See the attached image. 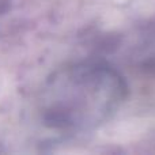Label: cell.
<instances>
[{
  "label": "cell",
  "mask_w": 155,
  "mask_h": 155,
  "mask_svg": "<svg viewBox=\"0 0 155 155\" xmlns=\"http://www.w3.org/2000/svg\"><path fill=\"white\" fill-rule=\"evenodd\" d=\"M127 93L125 80L113 67L99 61L74 63L46 83L42 123L60 134H87L116 114Z\"/></svg>",
  "instance_id": "obj_1"
},
{
  "label": "cell",
  "mask_w": 155,
  "mask_h": 155,
  "mask_svg": "<svg viewBox=\"0 0 155 155\" xmlns=\"http://www.w3.org/2000/svg\"><path fill=\"white\" fill-rule=\"evenodd\" d=\"M10 7V0H0V14L5 12Z\"/></svg>",
  "instance_id": "obj_2"
}]
</instances>
